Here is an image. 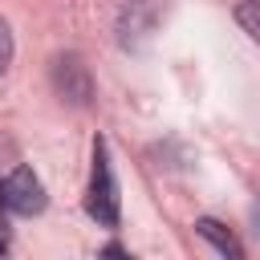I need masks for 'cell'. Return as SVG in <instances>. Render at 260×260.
Returning a JSON list of instances; mask_svg holds the SVG:
<instances>
[{
	"label": "cell",
	"instance_id": "cell-1",
	"mask_svg": "<svg viewBox=\"0 0 260 260\" xmlns=\"http://www.w3.org/2000/svg\"><path fill=\"white\" fill-rule=\"evenodd\" d=\"M162 16H167V4H162V0H126L122 12H118V24H114L118 45H122L126 53H142V49L154 41Z\"/></svg>",
	"mask_w": 260,
	"mask_h": 260
},
{
	"label": "cell",
	"instance_id": "cell-2",
	"mask_svg": "<svg viewBox=\"0 0 260 260\" xmlns=\"http://www.w3.org/2000/svg\"><path fill=\"white\" fill-rule=\"evenodd\" d=\"M85 211L102 228H114L118 223V183H114L110 150H106L102 138L93 142V175H89V191H85Z\"/></svg>",
	"mask_w": 260,
	"mask_h": 260
},
{
	"label": "cell",
	"instance_id": "cell-3",
	"mask_svg": "<svg viewBox=\"0 0 260 260\" xmlns=\"http://www.w3.org/2000/svg\"><path fill=\"white\" fill-rule=\"evenodd\" d=\"M49 195H45V183L32 175V167H12L4 179H0V211L8 215H37L45 211Z\"/></svg>",
	"mask_w": 260,
	"mask_h": 260
},
{
	"label": "cell",
	"instance_id": "cell-4",
	"mask_svg": "<svg viewBox=\"0 0 260 260\" xmlns=\"http://www.w3.org/2000/svg\"><path fill=\"white\" fill-rule=\"evenodd\" d=\"M49 77H53V89H57L61 102H69V106H89V98H93V77H89V65H85L77 53L53 57Z\"/></svg>",
	"mask_w": 260,
	"mask_h": 260
},
{
	"label": "cell",
	"instance_id": "cell-5",
	"mask_svg": "<svg viewBox=\"0 0 260 260\" xmlns=\"http://www.w3.org/2000/svg\"><path fill=\"white\" fill-rule=\"evenodd\" d=\"M195 232H199V236H203V240H207L219 256H232V260H240V256H244L240 240H236V236H232L219 219H207V215H203V219H195Z\"/></svg>",
	"mask_w": 260,
	"mask_h": 260
},
{
	"label": "cell",
	"instance_id": "cell-6",
	"mask_svg": "<svg viewBox=\"0 0 260 260\" xmlns=\"http://www.w3.org/2000/svg\"><path fill=\"white\" fill-rule=\"evenodd\" d=\"M236 24L260 45V0H240L236 4Z\"/></svg>",
	"mask_w": 260,
	"mask_h": 260
},
{
	"label": "cell",
	"instance_id": "cell-7",
	"mask_svg": "<svg viewBox=\"0 0 260 260\" xmlns=\"http://www.w3.org/2000/svg\"><path fill=\"white\" fill-rule=\"evenodd\" d=\"M12 49H16V45H12V28H8V20L0 16V77H4L8 65H12Z\"/></svg>",
	"mask_w": 260,
	"mask_h": 260
},
{
	"label": "cell",
	"instance_id": "cell-8",
	"mask_svg": "<svg viewBox=\"0 0 260 260\" xmlns=\"http://www.w3.org/2000/svg\"><path fill=\"white\" fill-rule=\"evenodd\" d=\"M16 162H20V154H16V142H12L8 134H0V179H4V175H8Z\"/></svg>",
	"mask_w": 260,
	"mask_h": 260
},
{
	"label": "cell",
	"instance_id": "cell-9",
	"mask_svg": "<svg viewBox=\"0 0 260 260\" xmlns=\"http://www.w3.org/2000/svg\"><path fill=\"white\" fill-rule=\"evenodd\" d=\"M252 236L260 240V199H256V207H252Z\"/></svg>",
	"mask_w": 260,
	"mask_h": 260
},
{
	"label": "cell",
	"instance_id": "cell-10",
	"mask_svg": "<svg viewBox=\"0 0 260 260\" xmlns=\"http://www.w3.org/2000/svg\"><path fill=\"white\" fill-rule=\"evenodd\" d=\"M4 252H8V236L0 232V256H4Z\"/></svg>",
	"mask_w": 260,
	"mask_h": 260
}]
</instances>
